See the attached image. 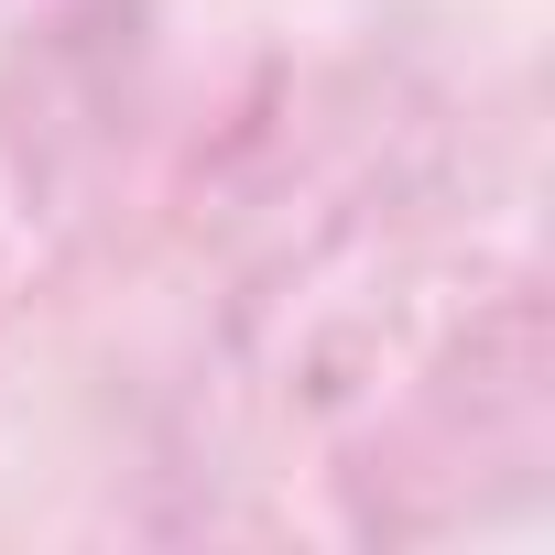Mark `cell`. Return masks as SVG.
I'll return each instance as SVG.
<instances>
[]
</instances>
